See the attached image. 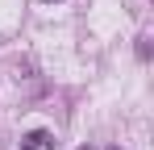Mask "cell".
Segmentation results:
<instances>
[{"label": "cell", "mask_w": 154, "mask_h": 150, "mask_svg": "<svg viewBox=\"0 0 154 150\" xmlns=\"http://www.w3.org/2000/svg\"><path fill=\"white\" fill-rule=\"evenodd\" d=\"M79 150H96V146H79Z\"/></svg>", "instance_id": "cell-2"}, {"label": "cell", "mask_w": 154, "mask_h": 150, "mask_svg": "<svg viewBox=\"0 0 154 150\" xmlns=\"http://www.w3.org/2000/svg\"><path fill=\"white\" fill-rule=\"evenodd\" d=\"M108 150H121V146H108Z\"/></svg>", "instance_id": "cell-3"}, {"label": "cell", "mask_w": 154, "mask_h": 150, "mask_svg": "<svg viewBox=\"0 0 154 150\" xmlns=\"http://www.w3.org/2000/svg\"><path fill=\"white\" fill-rule=\"evenodd\" d=\"M21 150H58L50 129H29L25 138H21Z\"/></svg>", "instance_id": "cell-1"}]
</instances>
